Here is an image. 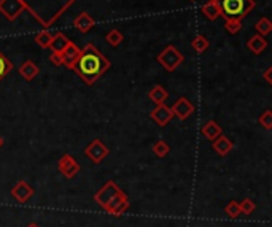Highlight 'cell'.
<instances>
[{"label":"cell","mask_w":272,"mask_h":227,"mask_svg":"<svg viewBox=\"0 0 272 227\" xmlns=\"http://www.w3.org/2000/svg\"><path fill=\"white\" fill-rule=\"evenodd\" d=\"M110 68V61L93 45L88 43L81 51L72 70L78 73V77L88 84L96 83L107 70Z\"/></svg>","instance_id":"6da1fadb"},{"label":"cell","mask_w":272,"mask_h":227,"mask_svg":"<svg viewBox=\"0 0 272 227\" xmlns=\"http://www.w3.org/2000/svg\"><path fill=\"white\" fill-rule=\"evenodd\" d=\"M220 7H222V16L225 17H237L242 20L253 8L255 0H218Z\"/></svg>","instance_id":"7a4b0ae2"},{"label":"cell","mask_w":272,"mask_h":227,"mask_svg":"<svg viewBox=\"0 0 272 227\" xmlns=\"http://www.w3.org/2000/svg\"><path fill=\"white\" fill-rule=\"evenodd\" d=\"M156 59H158V62L167 70V72H174V70H177V68L183 64L185 56L178 51L177 46L169 45V46H166V48L161 51V54H159Z\"/></svg>","instance_id":"3957f363"},{"label":"cell","mask_w":272,"mask_h":227,"mask_svg":"<svg viewBox=\"0 0 272 227\" xmlns=\"http://www.w3.org/2000/svg\"><path fill=\"white\" fill-rule=\"evenodd\" d=\"M27 8L24 0H0V13L8 21H14Z\"/></svg>","instance_id":"277c9868"},{"label":"cell","mask_w":272,"mask_h":227,"mask_svg":"<svg viewBox=\"0 0 272 227\" xmlns=\"http://www.w3.org/2000/svg\"><path fill=\"white\" fill-rule=\"evenodd\" d=\"M80 51H81V49H80L74 42H70L69 45L65 46V49H62V51L59 52L61 65H65L67 68H74L77 59L80 58Z\"/></svg>","instance_id":"5b68a950"},{"label":"cell","mask_w":272,"mask_h":227,"mask_svg":"<svg viewBox=\"0 0 272 227\" xmlns=\"http://www.w3.org/2000/svg\"><path fill=\"white\" fill-rule=\"evenodd\" d=\"M84 153H86V156L89 157V159H93L94 162H100L108 154V149L102 145L99 140H94V142L86 148V151H84Z\"/></svg>","instance_id":"8992f818"},{"label":"cell","mask_w":272,"mask_h":227,"mask_svg":"<svg viewBox=\"0 0 272 227\" xmlns=\"http://www.w3.org/2000/svg\"><path fill=\"white\" fill-rule=\"evenodd\" d=\"M74 26L78 32L81 33H88L93 27H94V20L89 16V13L81 11L75 20H74Z\"/></svg>","instance_id":"52a82bcc"},{"label":"cell","mask_w":272,"mask_h":227,"mask_svg":"<svg viewBox=\"0 0 272 227\" xmlns=\"http://www.w3.org/2000/svg\"><path fill=\"white\" fill-rule=\"evenodd\" d=\"M193 105H191V102L186 99V97H182V99H178L177 100V103L174 105V108H172V113L175 115V116H178L182 121L183 119H186L188 118L191 113H193Z\"/></svg>","instance_id":"ba28073f"},{"label":"cell","mask_w":272,"mask_h":227,"mask_svg":"<svg viewBox=\"0 0 272 227\" xmlns=\"http://www.w3.org/2000/svg\"><path fill=\"white\" fill-rule=\"evenodd\" d=\"M201 11L209 21H215L216 17L222 16V7H220L218 0H209V2H206L201 7Z\"/></svg>","instance_id":"9c48e42d"},{"label":"cell","mask_w":272,"mask_h":227,"mask_svg":"<svg viewBox=\"0 0 272 227\" xmlns=\"http://www.w3.org/2000/svg\"><path fill=\"white\" fill-rule=\"evenodd\" d=\"M172 116H174V113H172V110L171 108H167L164 103H161V105H158V108L151 113V118L155 119L159 126H166L169 121L172 119Z\"/></svg>","instance_id":"30bf717a"},{"label":"cell","mask_w":272,"mask_h":227,"mask_svg":"<svg viewBox=\"0 0 272 227\" xmlns=\"http://www.w3.org/2000/svg\"><path fill=\"white\" fill-rule=\"evenodd\" d=\"M247 48L253 52V54L260 56L261 52L267 48V42L266 39L263 37V35H253V37H250V40L247 42Z\"/></svg>","instance_id":"8fae6325"},{"label":"cell","mask_w":272,"mask_h":227,"mask_svg":"<svg viewBox=\"0 0 272 227\" xmlns=\"http://www.w3.org/2000/svg\"><path fill=\"white\" fill-rule=\"evenodd\" d=\"M39 67L35 62H32V61H26L21 67H20V75L26 80V81H32L33 78H35L39 75Z\"/></svg>","instance_id":"7c38bea8"},{"label":"cell","mask_w":272,"mask_h":227,"mask_svg":"<svg viewBox=\"0 0 272 227\" xmlns=\"http://www.w3.org/2000/svg\"><path fill=\"white\" fill-rule=\"evenodd\" d=\"M69 43H70V40L67 39L62 32H56L53 35V40H51L49 49H51V52H61L62 49H65V46Z\"/></svg>","instance_id":"4fadbf2b"},{"label":"cell","mask_w":272,"mask_h":227,"mask_svg":"<svg viewBox=\"0 0 272 227\" xmlns=\"http://www.w3.org/2000/svg\"><path fill=\"white\" fill-rule=\"evenodd\" d=\"M59 167L67 175V177H74V175L78 172V165L74 161L72 156H64L62 159H61V162H59Z\"/></svg>","instance_id":"5bb4252c"},{"label":"cell","mask_w":272,"mask_h":227,"mask_svg":"<svg viewBox=\"0 0 272 227\" xmlns=\"http://www.w3.org/2000/svg\"><path fill=\"white\" fill-rule=\"evenodd\" d=\"M231 148H232V143L229 142V140H228L226 137L220 135V137H216V138H215V142H213V149H215L218 154L225 156V154H228V153H229V149H231Z\"/></svg>","instance_id":"9a60e30c"},{"label":"cell","mask_w":272,"mask_h":227,"mask_svg":"<svg viewBox=\"0 0 272 227\" xmlns=\"http://www.w3.org/2000/svg\"><path fill=\"white\" fill-rule=\"evenodd\" d=\"M202 134L206 135L209 140H215L216 137L222 135V129H220V127L216 126V122H215V121H209L207 124L202 127Z\"/></svg>","instance_id":"2e32d148"},{"label":"cell","mask_w":272,"mask_h":227,"mask_svg":"<svg viewBox=\"0 0 272 227\" xmlns=\"http://www.w3.org/2000/svg\"><path fill=\"white\" fill-rule=\"evenodd\" d=\"M209 40L204 37V35H197L196 39H193V42H191V48L196 51V52H199V54H202V52H206L207 49H209Z\"/></svg>","instance_id":"e0dca14e"},{"label":"cell","mask_w":272,"mask_h":227,"mask_svg":"<svg viewBox=\"0 0 272 227\" xmlns=\"http://www.w3.org/2000/svg\"><path fill=\"white\" fill-rule=\"evenodd\" d=\"M225 27L232 35L239 33L242 30V20H237V17H225Z\"/></svg>","instance_id":"ac0fdd59"},{"label":"cell","mask_w":272,"mask_h":227,"mask_svg":"<svg viewBox=\"0 0 272 227\" xmlns=\"http://www.w3.org/2000/svg\"><path fill=\"white\" fill-rule=\"evenodd\" d=\"M150 99L155 102L156 105H161L164 103V100L167 99V92L164 91L162 86H155L153 89L150 91Z\"/></svg>","instance_id":"d6986e66"},{"label":"cell","mask_w":272,"mask_h":227,"mask_svg":"<svg viewBox=\"0 0 272 227\" xmlns=\"http://www.w3.org/2000/svg\"><path fill=\"white\" fill-rule=\"evenodd\" d=\"M105 40H107L108 45H112V46H118V45H121V43H123L124 35H123L120 30H118V29H112V30L105 35Z\"/></svg>","instance_id":"ffe728a7"},{"label":"cell","mask_w":272,"mask_h":227,"mask_svg":"<svg viewBox=\"0 0 272 227\" xmlns=\"http://www.w3.org/2000/svg\"><path fill=\"white\" fill-rule=\"evenodd\" d=\"M13 68V64L8 58H5V54L2 51H0V81H2Z\"/></svg>","instance_id":"44dd1931"},{"label":"cell","mask_w":272,"mask_h":227,"mask_svg":"<svg viewBox=\"0 0 272 227\" xmlns=\"http://www.w3.org/2000/svg\"><path fill=\"white\" fill-rule=\"evenodd\" d=\"M255 30H257L258 35H263V37H266V35L270 33L272 30V23L267 20V17H261V20L255 24Z\"/></svg>","instance_id":"7402d4cb"},{"label":"cell","mask_w":272,"mask_h":227,"mask_svg":"<svg viewBox=\"0 0 272 227\" xmlns=\"http://www.w3.org/2000/svg\"><path fill=\"white\" fill-rule=\"evenodd\" d=\"M53 35H55V33H51L49 30H42V32H39V33L35 35V42H37V45L42 46V48H49L51 40H53Z\"/></svg>","instance_id":"603a6c76"},{"label":"cell","mask_w":272,"mask_h":227,"mask_svg":"<svg viewBox=\"0 0 272 227\" xmlns=\"http://www.w3.org/2000/svg\"><path fill=\"white\" fill-rule=\"evenodd\" d=\"M153 151H155V154H156V156L164 157V156L169 153V146L162 142V140H159V142L155 145V148H153Z\"/></svg>","instance_id":"cb8c5ba5"},{"label":"cell","mask_w":272,"mask_h":227,"mask_svg":"<svg viewBox=\"0 0 272 227\" xmlns=\"http://www.w3.org/2000/svg\"><path fill=\"white\" fill-rule=\"evenodd\" d=\"M260 124H261L264 129H270V126H272V113H270L269 110L260 118Z\"/></svg>","instance_id":"d4e9b609"},{"label":"cell","mask_w":272,"mask_h":227,"mask_svg":"<svg viewBox=\"0 0 272 227\" xmlns=\"http://www.w3.org/2000/svg\"><path fill=\"white\" fill-rule=\"evenodd\" d=\"M270 73H272V67H267V70L264 72V78H266V81L270 84L272 83V78H270Z\"/></svg>","instance_id":"484cf974"},{"label":"cell","mask_w":272,"mask_h":227,"mask_svg":"<svg viewBox=\"0 0 272 227\" xmlns=\"http://www.w3.org/2000/svg\"><path fill=\"white\" fill-rule=\"evenodd\" d=\"M2 143H4V140H2V137H0V146H2Z\"/></svg>","instance_id":"4316f807"},{"label":"cell","mask_w":272,"mask_h":227,"mask_svg":"<svg viewBox=\"0 0 272 227\" xmlns=\"http://www.w3.org/2000/svg\"><path fill=\"white\" fill-rule=\"evenodd\" d=\"M190 2H194V0H190Z\"/></svg>","instance_id":"83f0119b"}]
</instances>
